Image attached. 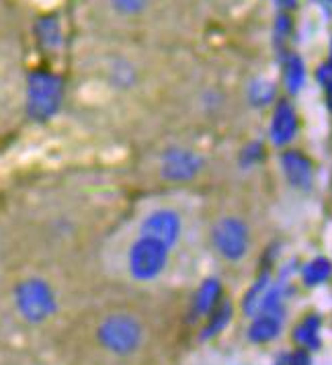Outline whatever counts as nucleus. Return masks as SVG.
<instances>
[{
	"instance_id": "1",
	"label": "nucleus",
	"mask_w": 332,
	"mask_h": 365,
	"mask_svg": "<svg viewBox=\"0 0 332 365\" xmlns=\"http://www.w3.org/2000/svg\"><path fill=\"white\" fill-rule=\"evenodd\" d=\"M168 252L170 249H166L165 245L158 242L156 238L140 234L128 255V265H130V273L133 279H138V282L156 279L168 263Z\"/></svg>"
},
{
	"instance_id": "2",
	"label": "nucleus",
	"mask_w": 332,
	"mask_h": 365,
	"mask_svg": "<svg viewBox=\"0 0 332 365\" xmlns=\"http://www.w3.org/2000/svg\"><path fill=\"white\" fill-rule=\"evenodd\" d=\"M97 334L100 345L115 355H130L142 343V327L130 314L107 316L100 322Z\"/></svg>"
},
{
	"instance_id": "3",
	"label": "nucleus",
	"mask_w": 332,
	"mask_h": 365,
	"mask_svg": "<svg viewBox=\"0 0 332 365\" xmlns=\"http://www.w3.org/2000/svg\"><path fill=\"white\" fill-rule=\"evenodd\" d=\"M17 308L29 322H43L56 312L53 292L43 279H27L17 287Z\"/></svg>"
},
{
	"instance_id": "4",
	"label": "nucleus",
	"mask_w": 332,
	"mask_h": 365,
	"mask_svg": "<svg viewBox=\"0 0 332 365\" xmlns=\"http://www.w3.org/2000/svg\"><path fill=\"white\" fill-rule=\"evenodd\" d=\"M62 101V83L53 74L35 72L27 84V109L35 119H48Z\"/></svg>"
},
{
	"instance_id": "5",
	"label": "nucleus",
	"mask_w": 332,
	"mask_h": 365,
	"mask_svg": "<svg viewBox=\"0 0 332 365\" xmlns=\"http://www.w3.org/2000/svg\"><path fill=\"white\" fill-rule=\"evenodd\" d=\"M214 245L224 259L238 261L249 250V228L236 217H226L214 228Z\"/></svg>"
},
{
	"instance_id": "6",
	"label": "nucleus",
	"mask_w": 332,
	"mask_h": 365,
	"mask_svg": "<svg viewBox=\"0 0 332 365\" xmlns=\"http://www.w3.org/2000/svg\"><path fill=\"white\" fill-rule=\"evenodd\" d=\"M183 232V224H181V217L177 212L162 207V210H156L146 216V220L142 222V228L140 234L150 236V238H156L158 242H162L166 249H172L177 242H179V236Z\"/></svg>"
},
{
	"instance_id": "7",
	"label": "nucleus",
	"mask_w": 332,
	"mask_h": 365,
	"mask_svg": "<svg viewBox=\"0 0 332 365\" xmlns=\"http://www.w3.org/2000/svg\"><path fill=\"white\" fill-rule=\"evenodd\" d=\"M201 158L189 148L168 150L162 158V173L170 181H189L201 170Z\"/></svg>"
},
{
	"instance_id": "8",
	"label": "nucleus",
	"mask_w": 332,
	"mask_h": 365,
	"mask_svg": "<svg viewBox=\"0 0 332 365\" xmlns=\"http://www.w3.org/2000/svg\"><path fill=\"white\" fill-rule=\"evenodd\" d=\"M281 166L287 181L291 182L296 189L308 191L314 181V170H312V163L296 150H289L281 156Z\"/></svg>"
},
{
	"instance_id": "9",
	"label": "nucleus",
	"mask_w": 332,
	"mask_h": 365,
	"mask_svg": "<svg viewBox=\"0 0 332 365\" xmlns=\"http://www.w3.org/2000/svg\"><path fill=\"white\" fill-rule=\"evenodd\" d=\"M298 132V115H296V109L289 101H281L277 107H275V113H273V121H271V140L273 144L283 146L287 142L294 140V135Z\"/></svg>"
},
{
	"instance_id": "10",
	"label": "nucleus",
	"mask_w": 332,
	"mask_h": 365,
	"mask_svg": "<svg viewBox=\"0 0 332 365\" xmlns=\"http://www.w3.org/2000/svg\"><path fill=\"white\" fill-rule=\"evenodd\" d=\"M219 298H222V283L217 279H205L197 289L195 298H193V314H195V318L212 314L219 306Z\"/></svg>"
},
{
	"instance_id": "11",
	"label": "nucleus",
	"mask_w": 332,
	"mask_h": 365,
	"mask_svg": "<svg viewBox=\"0 0 332 365\" xmlns=\"http://www.w3.org/2000/svg\"><path fill=\"white\" fill-rule=\"evenodd\" d=\"M320 327H322V320L320 316L310 314L306 316L294 331V339L299 347L304 349H318L320 347Z\"/></svg>"
},
{
	"instance_id": "12",
	"label": "nucleus",
	"mask_w": 332,
	"mask_h": 365,
	"mask_svg": "<svg viewBox=\"0 0 332 365\" xmlns=\"http://www.w3.org/2000/svg\"><path fill=\"white\" fill-rule=\"evenodd\" d=\"M332 275V263L328 259L318 257L314 261H310L301 271V279L306 285H320Z\"/></svg>"
},
{
	"instance_id": "13",
	"label": "nucleus",
	"mask_w": 332,
	"mask_h": 365,
	"mask_svg": "<svg viewBox=\"0 0 332 365\" xmlns=\"http://www.w3.org/2000/svg\"><path fill=\"white\" fill-rule=\"evenodd\" d=\"M306 83V68L298 56H289L285 62V86L289 93H298Z\"/></svg>"
},
{
	"instance_id": "14",
	"label": "nucleus",
	"mask_w": 332,
	"mask_h": 365,
	"mask_svg": "<svg viewBox=\"0 0 332 365\" xmlns=\"http://www.w3.org/2000/svg\"><path fill=\"white\" fill-rule=\"evenodd\" d=\"M230 318H232V306L226 302V304H219L216 310L209 314V322L205 324V331H203V339H212V336H216L217 332H222L226 329V324L230 322Z\"/></svg>"
},
{
	"instance_id": "15",
	"label": "nucleus",
	"mask_w": 332,
	"mask_h": 365,
	"mask_svg": "<svg viewBox=\"0 0 332 365\" xmlns=\"http://www.w3.org/2000/svg\"><path fill=\"white\" fill-rule=\"evenodd\" d=\"M109 4L117 15L133 17V15H140L148 6L150 0H109Z\"/></svg>"
},
{
	"instance_id": "16",
	"label": "nucleus",
	"mask_w": 332,
	"mask_h": 365,
	"mask_svg": "<svg viewBox=\"0 0 332 365\" xmlns=\"http://www.w3.org/2000/svg\"><path fill=\"white\" fill-rule=\"evenodd\" d=\"M273 95H275V86L269 81H256L250 86V99H252V103L266 105L269 101L273 99Z\"/></svg>"
},
{
	"instance_id": "17",
	"label": "nucleus",
	"mask_w": 332,
	"mask_h": 365,
	"mask_svg": "<svg viewBox=\"0 0 332 365\" xmlns=\"http://www.w3.org/2000/svg\"><path fill=\"white\" fill-rule=\"evenodd\" d=\"M277 365H310V355L306 351H296V353H287L277 359Z\"/></svg>"
},
{
	"instance_id": "18",
	"label": "nucleus",
	"mask_w": 332,
	"mask_h": 365,
	"mask_svg": "<svg viewBox=\"0 0 332 365\" xmlns=\"http://www.w3.org/2000/svg\"><path fill=\"white\" fill-rule=\"evenodd\" d=\"M316 76H318L320 86H322L328 95H332V62H326V64H322V66L318 68Z\"/></svg>"
},
{
	"instance_id": "19",
	"label": "nucleus",
	"mask_w": 332,
	"mask_h": 365,
	"mask_svg": "<svg viewBox=\"0 0 332 365\" xmlns=\"http://www.w3.org/2000/svg\"><path fill=\"white\" fill-rule=\"evenodd\" d=\"M291 31V21L287 15H281V17L277 19V23H275V37H277V41L281 43L287 39V35Z\"/></svg>"
},
{
	"instance_id": "20",
	"label": "nucleus",
	"mask_w": 332,
	"mask_h": 365,
	"mask_svg": "<svg viewBox=\"0 0 332 365\" xmlns=\"http://www.w3.org/2000/svg\"><path fill=\"white\" fill-rule=\"evenodd\" d=\"M277 4H279L281 9H294V6L298 4V0H277Z\"/></svg>"
},
{
	"instance_id": "21",
	"label": "nucleus",
	"mask_w": 332,
	"mask_h": 365,
	"mask_svg": "<svg viewBox=\"0 0 332 365\" xmlns=\"http://www.w3.org/2000/svg\"><path fill=\"white\" fill-rule=\"evenodd\" d=\"M331 62H332V41H331Z\"/></svg>"
},
{
	"instance_id": "22",
	"label": "nucleus",
	"mask_w": 332,
	"mask_h": 365,
	"mask_svg": "<svg viewBox=\"0 0 332 365\" xmlns=\"http://www.w3.org/2000/svg\"><path fill=\"white\" fill-rule=\"evenodd\" d=\"M331 2H332V0H331Z\"/></svg>"
}]
</instances>
